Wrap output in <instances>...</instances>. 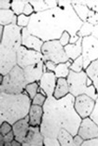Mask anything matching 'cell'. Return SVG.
Segmentation results:
<instances>
[{"label":"cell","instance_id":"cell-6","mask_svg":"<svg viewBox=\"0 0 98 146\" xmlns=\"http://www.w3.org/2000/svg\"><path fill=\"white\" fill-rule=\"evenodd\" d=\"M66 79L68 82V87H69V93L73 95L74 97L86 94L93 99L94 101L98 98V93L94 85L93 84L91 86L87 85L89 76H87L84 70L81 71V73H76L70 70Z\"/></svg>","mask_w":98,"mask_h":146},{"label":"cell","instance_id":"cell-12","mask_svg":"<svg viewBox=\"0 0 98 146\" xmlns=\"http://www.w3.org/2000/svg\"><path fill=\"white\" fill-rule=\"evenodd\" d=\"M95 105V101L88 95L82 94L75 97L74 107L81 118L89 117Z\"/></svg>","mask_w":98,"mask_h":146},{"label":"cell","instance_id":"cell-23","mask_svg":"<svg viewBox=\"0 0 98 146\" xmlns=\"http://www.w3.org/2000/svg\"><path fill=\"white\" fill-rule=\"evenodd\" d=\"M67 94H69V87H68V82L66 78H57L56 87L53 92V97L59 100L64 97Z\"/></svg>","mask_w":98,"mask_h":146},{"label":"cell","instance_id":"cell-39","mask_svg":"<svg viewBox=\"0 0 98 146\" xmlns=\"http://www.w3.org/2000/svg\"><path fill=\"white\" fill-rule=\"evenodd\" d=\"M86 6L91 10L98 13V0H86Z\"/></svg>","mask_w":98,"mask_h":146},{"label":"cell","instance_id":"cell-15","mask_svg":"<svg viewBox=\"0 0 98 146\" xmlns=\"http://www.w3.org/2000/svg\"><path fill=\"white\" fill-rule=\"evenodd\" d=\"M43 44H44V42L40 38L33 35L29 32L27 27L23 28V31H21V46H24L25 48L29 49H34V50L41 52Z\"/></svg>","mask_w":98,"mask_h":146},{"label":"cell","instance_id":"cell-14","mask_svg":"<svg viewBox=\"0 0 98 146\" xmlns=\"http://www.w3.org/2000/svg\"><path fill=\"white\" fill-rule=\"evenodd\" d=\"M78 134L81 135L83 140H89V139L97 138L98 137V125L94 122L90 117H85L83 118Z\"/></svg>","mask_w":98,"mask_h":146},{"label":"cell","instance_id":"cell-27","mask_svg":"<svg viewBox=\"0 0 98 146\" xmlns=\"http://www.w3.org/2000/svg\"><path fill=\"white\" fill-rule=\"evenodd\" d=\"M57 139L61 146H75L74 136L65 129H61Z\"/></svg>","mask_w":98,"mask_h":146},{"label":"cell","instance_id":"cell-26","mask_svg":"<svg viewBox=\"0 0 98 146\" xmlns=\"http://www.w3.org/2000/svg\"><path fill=\"white\" fill-rule=\"evenodd\" d=\"M84 71L86 72L87 76L93 81V84L94 85L98 93V60L93 62Z\"/></svg>","mask_w":98,"mask_h":146},{"label":"cell","instance_id":"cell-38","mask_svg":"<svg viewBox=\"0 0 98 146\" xmlns=\"http://www.w3.org/2000/svg\"><path fill=\"white\" fill-rule=\"evenodd\" d=\"M61 45L63 46V47H65L66 45L69 44V41H70V35L68 34V32L64 31L63 34H62L61 37L59 39Z\"/></svg>","mask_w":98,"mask_h":146},{"label":"cell","instance_id":"cell-9","mask_svg":"<svg viewBox=\"0 0 98 146\" xmlns=\"http://www.w3.org/2000/svg\"><path fill=\"white\" fill-rule=\"evenodd\" d=\"M21 31L23 28L17 24L5 26L2 39L0 40V47L17 52L21 46Z\"/></svg>","mask_w":98,"mask_h":146},{"label":"cell","instance_id":"cell-1","mask_svg":"<svg viewBox=\"0 0 98 146\" xmlns=\"http://www.w3.org/2000/svg\"><path fill=\"white\" fill-rule=\"evenodd\" d=\"M32 100L25 93L8 94L0 92V124L8 121L14 124L28 115Z\"/></svg>","mask_w":98,"mask_h":146},{"label":"cell","instance_id":"cell-31","mask_svg":"<svg viewBox=\"0 0 98 146\" xmlns=\"http://www.w3.org/2000/svg\"><path fill=\"white\" fill-rule=\"evenodd\" d=\"M70 70L74 71L76 73H81V71H83V57L82 55L79 56V58H77L75 60H73L72 64L70 66Z\"/></svg>","mask_w":98,"mask_h":146},{"label":"cell","instance_id":"cell-36","mask_svg":"<svg viewBox=\"0 0 98 146\" xmlns=\"http://www.w3.org/2000/svg\"><path fill=\"white\" fill-rule=\"evenodd\" d=\"M12 131V124H10L8 121L1 123V129H0V132L2 135H6Z\"/></svg>","mask_w":98,"mask_h":146},{"label":"cell","instance_id":"cell-8","mask_svg":"<svg viewBox=\"0 0 98 146\" xmlns=\"http://www.w3.org/2000/svg\"><path fill=\"white\" fill-rule=\"evenodd\" d=\"M41 53L44 57V62L50 60L55 64H59L69 60V58L64 51V48L61 45L59 40L44 42Z\"/></svg>","mask_w":98,"mask_h":146},{"label":"cell","instance_id":"cell-28","mask_svg":"<svg viewBox=\"0 0 98 146\" xmlns=\"http://www.w3.org/2000/svg\"><path fill=\"white\" fill-rule=\"evenodd\" d=\"M73 62V60H70L66 62H63V63H59L57 64L55 67V70H54V74L57 78H67L68 74L70 72V66Z\"/></svg>","mask_w":98,"mask_h":146},{"label":"cell","instance_id":"cell-13","mask_svg":"<svg viewBox=\"0 0 98 146\" xmlns=\"http://www.w3.org/2000/svg\"><path fill=\"white\" fill-rule=\"evenodd\" d=\"M45 72H47V69L45 66V62L43 60L38 63H36V64L29 65L23 68V74L26 85L33 83V82L39 81Z\"/></svg>","mask_w":98,"mask_h":146},{"label":"cell","instance_id":"cell-25","mask_svg":"<svg viewBox=\"0 0 98 146\" xmlns=\"http://www.w3.org/2000/svg\"><path fill=\"white\" fill-rule=\"evenodd\" d=\"M78 35L79 37H85L89 35H93L98 39V24L97 25H92L89 23H83L81 30L78 32Z\"/></svg>","mask_w":98,"mask_h":146},{"label":"cell","instance_id":"cell-30","mask_svg":"<svg viewBox=\"0 0 98 146\" xmlns=\"http://www.w3.org/2000/svg\"><path fill=\"white\" fill-rule=\"evenodd\" d=\"M39 88H40V87H39V82L37 81V82H33V83H30V84H27L26 87H25V90H26L30 99L33 100L35 96L39 92Z\"/></svg>","mask_w":98,"mask_h":146},{"label":"cell","instance_id":"cell-24","mask_svg":"<svg viewBox=\"0 0 98 146\" xmlns=\"http://www.w3.org/2000/svg\"><path fill=\"white\" fill-rule=\"evenodd\" d=\"M18 16L11 9H0V25L17 24Z\"/></svg>","mask_w":98,"mask_h":146},{"label":"cell","instance_id":"cell-2","mask_svg":"<svg viewBox=\"0 0 98 146\" xmlns=\"http://www.w3.org/2000/svg\"><path fill=\"white\" fill-rule=\"evenodd\" d=\"M27 28L33 35L40 38L43 42L59 40L64 33L56 22L52 9L34 13L30 17Z\"/></svg>","mask_w":98,"mask_h":146},{"label":"cell","instance_id":"cell-7","mask_svg":"<svg viewBox=\"0 0 98 146\" xmlns=\"http://www.w3.org/2000/svg\"><path fill=\"white\" fill-rule=\"evenodd\" d=\"M26 87V82L23 74V69L16 65L10 72L3 76V80L0 86V92L8 94L23 93Z\"/></svg>","mask_w":98,"mask_h":146},{"label":"cell","instance_id":"cell-34","mask_svg":"<svg viewBox=\"0 0 98 146\" xmlns=\"http://www.w3.org/2000/svg\"><path fill=\"white\" fill-rule=\"evenodd\" d=\"M0 140H1V142L0 144L4 145L5 142H11L13 140H15V135H14L13 131H10L9 133L6 134V135H0Z\"/></svg>","mask_w":98,"mask_h":146},{"label":"cell","instance_id":"cell-19","mask_svg":"<svg viewBox=\"0 0 98 146\" xmlns=\"http://www.w3.org/2000/svg\"><path fill=\"white\" fill-rule=\"evenodd\" d=\"M44 115L43 106L32 104L30 107L28 116H29V124L33 127H40L42 122V117Z\"/></svg>","mask_w":98,"mask_h":146},{"label":"cell","instance_id":"cell-33","mask_svg":"<svg viewBox=\"0 0 98 146\" xmlns=\"http://www.w3.org/2000/svg\"><path fill=\"white\" fill-rule=\"evenodd\" d=\"M46 100H47V96L40 93V92H38L34 97V99L32 100V104L43 106V104H44L46 102Z\"/></svg>","mask_w":98,"mask_h":146},{"label":"cell","instance_id":"cell-45","mask_svg":"<svg viewBox=\"0 0 98 146\" xmlns=\"http://www.w3.org/2000/svg\"><path fill=\"white\" fill-rule=\"evenodd\" d=\"M83 138L81 136V135H75L74 136V143H75V146H81L82 145V142H83Z\"/></svg>","mask_w":98,"mask_h":146},{"label":"cell","instance_id":"cell-43","mask_svg":"<svg viewBox=\"0 0 98 146\" xmlns=\"http://www.w3.org/2000/svg\"><path fill=\"white\" fill-rule=\"evenodd\" d=\"M12 0H1L0 1V9H11Z\"/></svg>","mask_w":98,"mask_h":146},{"label":"cell","instance_id":"cell-3","mask_svg":"<svg viewBox=\"0 0 98 146\" xmlns=\"http://www.w3.org/2000/svg\"><path fill=\"white\" fill-rule=\"evenodd\" d=\"M57 23L64 32L70 35L69 44H75L79 40L78 32L83 25L71 4V0H58V7L52 9Z\"/></svg>","mask_w":98,"mask_h":146},{"label":"cell","instance_id":"cell-32","mask_svg":"<svg viewBox=\"0 0 98 146\" xmlns=\"http://www.w3.org/2000/svg\"><path fill=\"white\" fill-rule=\"evenodd\" d=\"M29 23H30V17L25 16L24 14H21V15L18 16V20H17L18 26H20L21 28L28 27Z\"/></svg>","mask_w":98,"mask_h":146},{"label":"cell","instance_id":"cell-41","mask_svg":"<svg viewBox=\"0 0 98 146\" xmlns=\"http://www.w3.org/2000/svg\"><path fill=\"white\" fill-rule=\"evenodd\" d=\"M81 146H98V137L89 139V140H84Z\"/></svg>","mask_w":98,"mask_h":146},{"label":"cell","instance_id":"cell-5","mask_svg":"<svg viewBox=\"0 0 98 146\" xmlns=\"http://www.w3.org/2000/svg\"><path fill=\"white\" fill-rule=\"evenodd\" d=\"M44 115L40 124V131L44 137L57 138L62 129L59 118V113L56 106V99L53 96L47 97L43 104Z\"/></svg>","mask_w":98,"mask_h":146},{"label":"cell","instance_id":"cell-10","mask_svg":"<svg viewBox=\"0 0 98 146\" xmlns=\"http://www.w3.org/2000/svg\"><path fill=\"white\" fill-rule=\"evenodd\" d=\"M82 57L83 69H86L91 63L98 60V39L93 35L82 37Z\"/></svg>","mask_w":98,"mask_h":146},{"label":"cell","instance_id":"cell-46","mask_svg":"<svg viewBox=\"0 0 98 146\" xmlns=\"http://www.w3.org/2000/svg\"><path fill=\"white\" fill-rule=\"evenodd\" d=\"M11 146H23V143L17 140H13L11 141Z\"/></svg>","mask_w":98,"mask_h":146},{"label":"cell","instance_id":"cell-11","mask_svg":"<svg viewBox=\"0 0 98 146\" xmlns=\"http://www.w3.org/2000/svg\"><path fill=\"white\" fill-rule=\"evenodd\" d=\"M42 60L44 62V57L41 52L29 49L24 46H21L17 50V64L23 69L29 65L40 62Z\"/></svg>","mask_w":98,"mask_h":146},{"label":"cell","instance_id":"cell-16","mask_svg":"<svg viewBox=\"0 0 98 146\" xmlns=\"http://www.w3.org/2000/svg\"><path fill=\"white\" fill-rule=\"evenodd\" d=\"M39 82V87L41 90H44L47 97H50L53 96V92L56 87L57 77L55 76L54 72H49L47 71L43 74L42 77L40 78Z\"/></svg>","mask_w":98,"mask_h":146},{"label":"cell","instance_id":"cell-42","mask_svg":"<svg viewBox=\"0 0 98 146\" xmlns=\"http://www.w3.org/2000/svg\"><path fill=\"white\" fill-rule=\"evenodd\" d=\"M35 13V10H34V8H33V6L30 4V3H27L26 6H25L24 8V10H23V14L25 16H28V17H31L33 14Z\"/></svg>","mask_w":98,"mask_h":146},{"label":"cell","instance_id":"cell-21","mask_svg":"<svg viewBox=\"0 0 98 146\" xmlns=\"http://www.w3.org/2000/svg\"><path fill=\"white\" fill-rule=\"evenodd\" d=\"M71 4L79 19L87 23L91 9L86 6V0H71Z\"/></svg>","mask_w":98,"mask_h":146},{"label":"cell","instance_id":"cell-18","mask_svg":"<svg viewBox=\"0 0 98 146\" xmlns=\"http://www.w3.org/2000/svg\"><path fill=\"white\" fill-rule=\"evenodd\" d=\"M29 127V116L26 115L23 118L16 121L15 123L12 125V131L14 135H15V140L19 141L20 142L23 143L25 137H26Z\"/></svg>","mask_w":98,"mask_h":146},{"label":"cell","instance_id":"cell-37","mask_svg":"<svg viewBox=\"0 0 98 146\" xmlns=\"http://www.w3.org/2000/svg\"><path fill=\"white\" fill-rule=\"evenodd\" d=\"M87 23H89L90 24H92V25H97L98 24V13L91 10Z\"/></svg>","mask_w":98,"mask_h":146},{"label":"cell","instance_id":"cell-17","mask_svg":"<svg viewBox=\"0 0 98 146\" xmlns=\"http://www.w3.org/2000/svg\"><path fill=\"white\" fill-rule=\"evenodd\" d=\"M44 136L42 135L39 127H29L28 132L24 141L23 142V146H44Z\"/></svg>","mask_w":98,"mask_h":146},{"label":"cell","instance_id":"cell-35","mask_svg":"<svg viewBox=\"0 0 98 146\" xmlns=\"http://www.w3.org/2000/svg\"><path fill=\"white\" fill-rule=\"evenodd\" d=\"M43 142H44V146H61L57 138L44 137Z\"/></svg>","mask_w":98,"mask_h":146},{"label":"cell","instance_id":"cell-29","mask_svg":"<svg viewBox=\"0 0 98 146\" xmlns=\"http://www.w3.org/2000/svg\"><path fill=\"white\" fill-rule=\"evenodd\" d=\"M29 0H12L11 2V10L17 16L23 14V10Z\"/></svg>","mask_w":98,"mask_h":146},{"label":"cell","instance_id":"cell-44","mask_svg":"<svg viewBox=\"0 0 98 146\" xmlns=\"http://www.w3.org/2000/svg\"><path fill=\"white\" fill-rule=\"evenodd\" d=\"M56 65H57V64H55V63L52 62H50V60H48V62H45L46 69H47V71H49V72H54V70H55Z\"/></svg>","mask_w":98,"mask_h":146},{"label":"cell","instance_id":"cell-20","mask_svg":"<svg viewBox=\"0 0 98 146\" xmlns=\"http://www.w3.org/2000/svg\"><path fill=\"white\" fill-rule=\"evenodd\" d=\"M29 3L34 8L35 13L53 9L58 7L57 0H29Z\"/></svg>","mask_w":98,"mask_h":146},{"label":"cell","instance_id":"cell-22","mask_svg":"<svg viewBox=\"0 0 98 146\" xmlns=\"http://www.w3.org/2000/svg\"><path fill=\"white\" fill-rule=\"evenodd\" d=\"M64 48L68 58L75 60L82 54V37H79L75 44H68Z\"/></svg>","mask_w":98,"mask_h":146},{"label":"cell","instance_id":"cell-4","mask_svg":"<svg viewBox=\"0 0 98 146\" xmlns=\"http://www.w3.org/2000/svg\"><path fill=\"white\" fill-rule=\"evenodd\" d=\"M75 97L72 94H67L59 100L56 99V106L59 113V118L62 129H65L75 136L81 126L82 118L74 107Z\"/></svg>","mask_w":98,"mask_h":146},{"label":"cell","instance_id":"cell-40","mask_svg":"<svg viewBox=\"0 0 98 146\" xmlns=\"http://www.w3.org/2000/svg\"><path fill=\"white\" fill-rule=\"evenodd\" d=\"M89 117L98 125V98L95 100V105H94V108Z\"/></svg>","mask_w":98,"mask_h":146}]
</instances>
